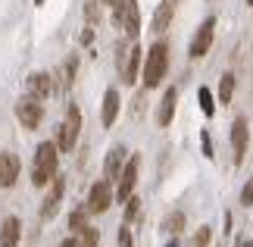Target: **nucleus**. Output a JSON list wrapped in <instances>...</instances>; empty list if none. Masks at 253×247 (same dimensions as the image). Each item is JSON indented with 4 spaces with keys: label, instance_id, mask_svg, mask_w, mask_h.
<instances>
[{
    "label": "nucleus",
    "instance_id": "obj_28",
    "mask_svg": "<svg viewBox=\"0 0 253 247\" xmlns=\"http://www.w3.org/2000/svg\"><path fill=\"white\" fill-rule=\"evenodd\" d=\"M119 247H134V241H131V229H128V225H122V229H119Z\"/></svg>",
    "mask_w": 253,
    "mask_h": 247
},
{
    "label": "nucleus",
    "instance_id": "obj_11",
    "mask_svg": "<svg viewBox=\"0 0 253 247\" xmlns=\"http://www.w3.org/2000/svg\"><path fill=\"white\" fill-rule=\"evenodd\" d=\"M19 169H22L19 156H16V153L0 150V188H13L16 179H19Z\"/></svg>",
    "mask_w": 253,
    "mask_h": 247
},
{
    "label": "nucleus",
    "instance_id": "obj_33",
    "mask_svg": "<svg viewBox=\"0 0 253 247\" xmlns=\"http://www.w3.org/2000/svg\"><path fill=\"white\" fill-rule=\"evenodd\" d=\"M247 6H253V0H247Z\"/></svg>",
    "mask_w": 253,
    "mask_h": 247
},
{
    "label": "nucleus",
    "instance_id": "obj_16",
    "mask_svg": "<svg viewBox=\"0 0 253 247\" xmlns=\"http://www.w3.org/2000/svg\"><path fill=\"white\" fill-rule=\"evenodd\" d=\"M175 103H178V88H166V94H163V100H160V110H157V122H160L163 128L172 122Z\"/></svg>",
    "mask_w": 253,
    "mask_h": 247
},
{
    "label": "nucleus",
    "instance_id": "obj_10",
    "mask_svg": "<svg viewBox=\"0 0 253 247\" xmlns=\"http://www.w3.org/2000/svg\"><path fill=\"white\" fill-rule=\"evenodd\" d=\"M56 91V78L50 72H32L28 75V94L38 97V100H47Z\"/></svg>",
    "mask_w": 253,
    "mask_h": 247
},
{
    "label": "nucleus",
    "instance_id": "obj_15",
    "mask_svg": "<svg viewBox=\"0 0 253 247\" xmlns=\"http://www.w3.org/2000/svg\"><path fill=\"white\" fill-rule=\"evenodd\" d=\"M119 91L116 88H110V91L103 94V106H100V122H103V128H110L113 122H116V116H119Z\"/></svg>",
    "mask_w": 253,
    "mask_h": 247
},
{
    "label": "nucleus",
    "instance_id": "obj_6",
    "mask_svg": "<svg viewBox=\"0 0 253 247\" xmlns=\"http://www.w3.org/2000/svg\"><path fill=\"white\" fill-rule=\"evenodd\" d=\"M212 38H216V19H203L200 28H197V35L191 38V47H188V53L194 56V60H200V56H207L210 53V47H212Z\"/></svg>",
    "mask_w": 253,
    "mask_h": 247
},
{
    "label": "nucleus",
    "instance_id": "obj_17",
    "mask_svg": "<svg viewBox=\"0 0 253 247\" xmlns=\"http://www.w3.org/2000/svg\"><path fill=\"white\" fill-rule=\"evenodd\" d=\"M122 166H125V147H113V150L106 153V160H103V175H106V182L119 179Z\"/></svg>",
    "mask_w": 253,
    "mask_h": 247
},
{
    "label": "nucleus",
    "instance_id": "obj_1",
    "mask_svg": "<svg viewBox=\"0 0 253 247\" xmlns=\"http://www.w3.org/2000/svg\"><path fill=\"white\" fill-rule=\"evenodd\" d=\"M56 163H60V150H56V144H53V141L38 144L35 163H32V185H35V188L50 185L53 175H56Z\"/></svg>",
    "mask_w": 253,
    "mask_h": 247
},
{
    "label": "nucleus",
    "instance_id": "obj_20",
    "mask_svg": "<svg viewBox=\"0 0 253 247\" xmlns=\"http://www.w3.org/2000/svg\"><path fill=\"white\" fill-rule=\"evenodd\" d=\"M75 247H97V241H100V235H97V229H91V225H84L82 232L72 235Z\"/></svg>",
    "mask_w": 253,
    "mask_h": 247
},
{
    "label": "nucleus",
    "instance_id": "obj_2",
    "mask_svg": "<svg viewBox=\"0 0 253 247\" xmlns=\"http://www.w3.org/2000/svg\"><path fill=\"white\" fill-rule=\"evenodd\" d=\"M166 69H169V44L157 38L150 50L144 53V88H160V82L166 78Z\"/></svg>",
    "mask_w": 253,
    "mask_h": 247
},
{
    "label": "nucleus",
    "instance_id": "obj_23",
    "mask_svg": "<svg viewBox=\"0 0 253 247\" xmlns=\"http://www.w3.org/2000/svg\"><path fill=\"white\" fill-rule=\"evenodd\" d=\"M163 229H166L169 235H178V232L184 229V213H181V210H175L169 219H166V225H163Z\"/></svg>",
    "mask_w": 253,
    "mask_h": 247
},
{
    "label": "nucleus",
    "instance_id": "obj_14",
    "mask_svg": "<svg viewBox=\"0 0 253 247\" xmlns=\"http://www.w3.org/2000/svg\"><path fill=\"white\" fill-rule=\"evenodd\" d=\"M19 235H22V222H19V216H6V219L0 222V247H16Z\"/></svg>",
    "mask_w": 253,
    "mask_h": 247
},
{
    "label": "nucleus",
    "instance_id": "obj_8",
    "mask_svg": "<svg viewBox=\"0 0 253 247\" xmlns=\"http://www.w3.org/2000/svg\"><path fill=\"white\" fill-rule=\"evenodd\" d=\"M247 144H250V125L244 116H238L235 122H231V156H235V166L244 163V156H247Z\"/></svg>",
    "mask_w": 253,
    "mask_h": 247
},
{
    "label": "nucleus",
    "instance_id": "obj_19",
    "mask_svg": "<svg viewBox=\"0 0 253 247\" xmlns=\"http://www.w3.org/2000/svg\"><path fill=\"white\" fill-rule=\"evenodd\" d=\"M235 88H238L235 72H225V75L219 78V100H222V103H231V97H235Z\"/></svg>",
    "mask_w": 253,
    "mask_h": 247
},
{
    "label": "nucleus",
    "instance_id": "obj_24",
    "mask_svg": "<svg viewBox=\"0 0 253 247\" xmlns=\"http://www.w3.org/2000/svg\"><path fill=\"white\" fill-rule=\"evenodd\" d=\"M87 216H91L87 210H75V213L69 216V229H72V235H75V232H82L84 225H87Z\"/></svg>",
    "mask_w": 253,
    "mask_h": 247
},
{
    "label": "nucleus",
    "instance_id": "obj_32",
    "mask_svg": "<svg viewBox=\"0 0 253 247\" xmlns=\"http://www.w3.org/2000/svg\"><path fill=\"white\" fill-rule=\"evenodd\" d=\"M60 247H75V241H72V238H66V241H63Z\"/></svg>",
    "mask_w": 253,
    "mask_h": 247
},
{
    "label": "nucleus",
    "instance_id": "obj_21",
    "mask_svg": "<svg viewBox=\"0 0 253 247\" xmlns=\"http://www.w3.org/2000/svg\"><path fill=\"white\" fill-rule=\"evenodd\" d=\"M210 244H212V229L210 225H200L191 238V247H210Z\"/></svg>",
    "mask_w": 253,
    "mask_h": 247
},
{
    "label": "nucleus",
    "instance_id": "obj_3",
    "mask_svg": "<svg viewBox=\"0 0 253 247\" xmlns=\"http://www.w3.org/2000/svg\"><path fill=\"white\" fill-rule=\"evenodd\" d=\"M79 132H82V113H79V106H69V113H66V122H60V128H56V138H53V144H56V150L60 153H69L75 141H79Z\"/></svg>",
    "mask_w": 253,
    "mask_h": 247
},
{
    "label": "nucleus",
    "instance_id": "obj_26",
    "mask_svg": "<svg viewBox=\"0 0 253 247\" xmlns=\"http://www.w3.org/2000/svg\"><path fill=\"white\" fill-rule=\"evenodd\" d=\"M97 3H100V0H87L84 3V19L87 22H97V19H100V6Z\"/></svg>",
    "mask_w": 253,
    "mask_h": 247
},
{
    "label": "nucleus",
    "instance_id": "obj_4",
    "mask_svg": "<svg viewBox=\"0 0 253 247\" xmlns=\"http://www.w3.org/2000/svg\"><path fill=\"white\" fill-rule=\"evenodd\" d=\"M138 169H141V156L134 153V156H128L125 160V166H122V172H119V185H116V191H113V200H128V197L134 194V185H138Z\"/></svg>",
    "mask_w": 253,
    "mask_h": 247
},
{
    "label": "nucleus",
    "instance_id": "obj_7",
    "mask_svg": "<svg viewBox=\"0 0 253 247\" xmlns=\"http://www.w3.org/2000/svg\"><path fill=\"white\" fill-rule=\"evenodd\" d=\"M110 203H113V188H110V182H94L91 191H87V206H84V210L91 213V216H100V213L110 210Z\"/></svg>",
    "mask_w": 253,
    "mask_h": 247
},
{
    "label": "nucleus",
    "instance_id": "obj_30",
    "mask_svg": "<svg viewBox=\"0 0 253 247\" xmlns=\"http://www.w3.org/2000/svg\"><path fill=\"white\" fill-rule=\"evenodd\" d=\"M200 144H203V156H210V160H212V141H210V135H207V132L200 135Z\"/></svg>",
    "mask_w": 253,
    "mask_h": 247
},
{
    "label": "nucleus",
    "instance_id": "obj_5",
    "mask_svg": "<svg viewBox=\"0 0 253 247\" xmlns=\"http://www.w3.org/2000/svg\"><path fill=\"white\" fill-rule=\"evenodd\" d=\"M141 63H144V50L138 47V41L122 44V50H119V72H122V82L125 85H134Z\"/></svg>",
    "mask_w": 253,
    "mask_h": 247
},
{
    "label": "nucleus",
    "instance_id": "obj_31",
    "mask_svg": "<svg viewBox=\"0 0 253 247\" xmlns=\"http://www.w3.org/2000/svg\"><path fill=\"white\" fill-rule=\"evenodd\" d=\"M91 41H94V32L87 28V32H82V44H91Z\"/></svg>",
    "mask_w": 253,
    "mask_h": 247
},
{
    "label": "nucleus",
    "instance_id": "obj_12",
    "mask_svg": "<svg viewBox=\"0 0 253 247\" xmlns=\"http://www.w3.org/2000/svg\"><path fill=\"white\" fill-rule=\"evenodd\" d=\"M63 191H66V182L53 175L50 191H47L44 203H41V216H44V219H53V216H56V206H60V200H63Z\"/></svg>",
    "mask_w": 253,
    "mask_h": 247
},
{
    "label": "nucleus",
    "instance_id": "obj_36",
    "mask_svg": "<svg viewBox=\"0 0 253 247\" xmlns=\"http://www.w3.org/2000/svg\"><path fill=\"white\" fill-rule=\"evenodd\" d=\"M103 3H106V0H103Z\"/></svg>",
    "mask_w": 253,
    "mask_h": 247
},
{
    "label": "nucleus",
    "instance_id": "obj_25",
    "mask_svg": "<svg viewBox=\"0 0 253 247\" xmlns=\"http://www.w3.org/2000/svg\"><path fill=\"white\" fill-rule=\"evenodd\" d=\"M138 210H141V200H138V197H128V200H125V222H131L134 219V216H138Z\"/></svg>",
    "mask_w": 253,
    "mask_h": 247
},
{
    "label": "nucleus",
    "instance_id": "obj_13",
    "mask_svg": "<svg viewBox=\"0 0 253 247\" xmlns=\"http://www.w3.org/2000/svg\"><path fill=\"white\" fill-rule=\"evenodd\" d=\"M172 16H175V0H160V6L153 9V32H157V38L169 28V22H172Z\"/></svg>",
    "mask_w": 253,
    "mask_h": 247
},
{
    "label": "nucleus",
    "instance_id": "obj_29",
    "mask_svg": "<svg viewBox=\"0 0 253 247\" xmlns=\"http://www.w3.org/2000/svg\"><path fill=\"white\" fill-rule=\"evenodd\" d=\"M241 203H244V206H253V179L244 185V191H241Z\"/></svg>",
    "mask_w": 253,
    "mask_h": 247
},
{
    "label": "nucleus",
    "instance_id": "obj_9",
    "mask_svg": "<svg viewBox=\"0 0 253 247\" xmlns=\"http://www.w3.org/2000/svg\"><path fill=\"white\" fill-rule=\"evenodd\" d=\"M16 116H19V122H22L25 128H38L41 125V119H44V106H41V100L38 97H22V100L16 103Z\"/></svg>",
    "mask_w": 253,
    "mask_h": 247
},
{
    "label": "nucleus",
    "instance_id": "obj_27",
    "mask_svg": "<svg viewBox=\"0 0 253 247\" xmlns=\"http://www.w3.org/2000/svg\"><path fill=\"white\" fill-rule=\"evenodd\" d=\"M75 69H79V63H75V60H69V63H66V72H63V88H69L72 82H75Z\"/></svg>",
    "mask_w": 253,
    "mask_h": 247
},
{
    "label": "nucleus",
    "instance_id": "obj_22",
    "mask_svg": "<svg viewBox=\"0 0 253 247\" xmlns=\"http://www.w3.org/2000/svg\"><path fill=\"white\" fill-rule=\"evenodd\" d=\"M197 97H200V110L207 113V116H212V113H216V100H212V91H210V88H200V91H197Z\"/></svg>",
    "mask_w": 253,
    "mask_h": 247
},
{
    "label": "nucleus",
    "instance_id": "obj_18",
    "mask_svg": "<svg viewBox=\"0 0 253 247\" xmlns=\"http://www.w3.org/2000/svg\"><path fill=\"white\" fill-rule=\"evenodd\" d=\"M122 28H125V35H128V41H138V32H141V13H138V0H131V3H128V9H125Z\"/></svg>",
    "mask_w": 253,
    "mask_h": 247
},
{
    "label": "nucleus",
    "instance_id": "obj_34",
    "mask_svg": "<svg viewBox=\"0 0 253 247\" xmlns=\"http://www.w3.org/2000/svg\"><path fill=\"white\" fill-rule=\"evenodd\" d=\"M35 3H44V0H35Z\"/></svg>",
    "mask_w": 253,
    "mask_h": 247
},
{
    "label": "nucleus",
    "instance_id": "obj_35",
    "mask_svg": "<svg viewBox=\"0 0 253 247\" xmlns=\"http://www.w3.org/2000/svg\"><path fill=\"white\" fill-rule=\"evenodd\" d=\"M106 3H110V0H106Z\"/></svg>",
    "mask_w": 253,
    "mask_h": 247
}]
</instances>
